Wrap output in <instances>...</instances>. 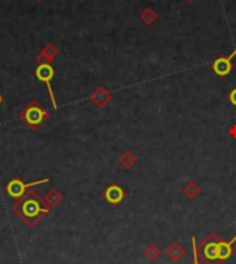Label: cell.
<instances>
[{
  "label": "cell",
  "instance_id": "cell-1",
  "mask_svg": "<svg viewBox=\"0 0 236 264\" xmlns=\"http://www.w3.org/2000/svg\"><path fill=\"white\" fill-rule=\"evenodd\" d=\"M49 205L46 203L44 198H42L35 190H29L24 197L19 198L12 205L14 215L18 216L28 227H36L37 223L43 219L44 216L50 213Z\"/></svg>",
  "mask_w": 236,
  "mask_h": 264
},
{
  "label": "cell",
  "instance_id": "cell-2",
  "mask_svg": "<svg viewBox=\"0 0 236 264\" xmlns=\"http://www.w3.org/2000/svg\"><path fill=\"white\" fill-rule=\"evenodd\" d=\"M236 242V237H234L232 240L225 242L218 238L217 235L210 234L207 237V240L205 242H202L200 246V258L202 262L206 264H220L224 260L231 258V255L234 252L232 245Z\"/></svg>",
  "mask_w": 236,
  "mask_h": 264
},
{
  "label": "cell",
  "instance_id": "cell-3",
  "mask_svg": "<svg viewBox=\"0 0 236 264\" xmlns=\"http://www.w3.org/2000/svg\"><path fill=\"white\" fill-rule=\"evenodd\" d=\"M21 122H24L32 132H37L49 121L50 112L39 101L33 100L18 114Z\"/></svg>",
  "mask_w": 236,
  "mask_h": 264
},
{
  "label": "cell",
  "instance_id": "cell-4",
  "mask_svg": "<svg viewBox=\"0 0 236 264\" xmlns=\"http://www.w3.org/2000/svg\"><path fill=\"white\" fill-rule=\"evenodd\" d=\"M50 181V178H40V180H35L32 183H24L19 177H12L8 183L6 184V192L7 195L12 199H19L22 198L31 190L32 187H36V185H42V184H47Z\"/></svg>",
  "mask_w": 236,
  "mask_h": 264
},
{
  "label": "cell",
  "instance_id": "cell-5",
  "mask_svg": "<svg viewBox=\"0 0 236 264\" xmlns=\"http://www.w3.org/2000/svg\"><path fill=\"white\" fill-rule=\"evenodd\" d=\"M35 76L39 82H42L46 85L47 87V92H49L50 100H51V104H53V108L54 111L58 110V104H57L56 96H54V92H53V87H51V80L54 79L56 76V69L51 64H40L37 65L36 69H35Z\"/></svg>",
  "mask_w": 236,
  "mask_h": 264
},
{
  "label": "cell",
  "instance_id": "cell-6",
  "mask_svg": "<svg viewBox=\"0 0 236 264\" xmlns=\"http://www.w3.org/2000/svg\"><path fill=\"white\" fill-rule=\"evenodd\" d=\"M126 197V192L124 190L116 183H112L106 187V190L104 191V198L105 201L112 206H116L119 203L122 202Z\"/></svg>",
  "mask_w": 236,
  "mask_h": 264
},
{
  "label": "cell",
  "instance_id": "cell-7",
  "mask_svg": "<svg viewBox=\"0 0 236 264\" xmlns=\"http://www.w3.org/2000/svg\"><path fill=\"white\" fill-rule=\"evenodd\" d=\"M236 55V49L231 53L228 57H220L216 61L211 64L213 71L218 75V76H227L232 71V58Z\"/></svg>",
  "mask_w": 236,
  "mask_h": 264
},
{
  "label": "cell",
  "instance_id": "cell-8",
  "mask_svg": "<svg viewBox=\"0 0 236 264\" xmlns=\"http://www.w3.org/2000/svg\"><path fill=\"white\" fill-rule=\"evenodd\" d=\"M90 100L95 107L98 108H105L106 105L111 103L112 94L106 90L104 86H98L90 94Z\"/></svg>",
  "mask_w": 236,
  "mask_h": 264
},
{
  "label": "cell",
  "instance_id": "cell-9",
  "mask_svg": "<svg viewBox=\"0 0 236 264\" xmlns=\"http://www.w3.org/2000/svg\"><path fill=\"white\" fill-rule=\"evenodd\" d=\"M57 55H58V49L54 44L47 43L43 49L40 50L39 55H36L35 61H36L37 65H40V64H51L57 58Z\"/></svg>",
  "mask_w": 236,
  "mask_h": 264
},
{
  "label": "cell",
  "instance_id": "cell-10",
  "mask_svg": "<svg viewBox=\"0 0 236 264\" xmlns=\"http://www.w3.org/2000/svg\"><path fill=\"white\" fill-rule=\"evenodd\" d=\"M62 199H64V195H62L61 192L57 190V188H51V190L47 191V194L44 195V201H46V203L49 205L50 208H56V206H58V205L62 202Z\"/></svg>",
  "mask_w": 236,
  "mask_h": 264
},
{
  "label": "cell",
  "instance_id": "cell-11",
  "mask_svg": "<svg viewBox=\"0 0 236 264\" xmlns=\"http://www.w3.org/2000/svg\"><path fill=\"white\" fill-rule=\"evenodd\" d=\"M137 160H138L137 156L131 152L130 149L124 151L123 154L120 155V158H119V162H120V165L123 166L124 169H131L137 163Z\"/></svg>",
  "mask_w": 236,
  "mask_h": 264
},
{
  "label": "cell",
  "instance_id": "cell-12",
  "mask_svg": "<svg viewBox=\"0 0 236 264\" xmlns=\"http://www.w3.org/2000/svg\"><path fill=\"white\" fill-rule=\"evenodd\" d=\"M166 255H167L168 259H171L174 262H177V260H180V259L185 255V251H184L177 242H174L173 245L170 246L167 251H166Z\"/></svg>",
  "mask_w": 236,
  "mask_h": 264
},
{
  "label": "cell",
  "instance_id": "cell-13",
  "mask_svg": "<svg viewBox=\"0 0 236 264\" xmlns=\"http://www.w3.org/2000/svg\"><path fill=\"white\" fill-rule=\"evenodd\" d=\"M199 187L196 183H193V181H189L188 184L184 187V194H185L186 197L189 198V199H193V198H196L199 195Z\"/></svg>",
  "mask_w": 236,
  "mask_h": 264
},
{
  "label": "cell",
  "instance_id": "cell-14",
  "mask_svg": "<svg viewBox=\"0 0 236 264\" xmlns=\"http://www.w3.org/2000/svg\"><path fill=\"white\" fill-rule=\"evenodd\" d=\"M157 18V15L155 14V11L152 10V8H147V10H144L143 14H141V19L144 21V24L147 25H152Z\"/></svg>",
  "mask_w": 236,
  "mask_h": 264
},
{
  "label": "cell",
  "instance_id": "cell-15",
  "mask_svg": "<svg viewBox=\"0 0 236 264\" xmlns=\"http://www.w3.org/2000/svg\"><path fill=\"white\" fill-rule=\"evenodd\" d=\"M145 255H147V258L151 259V260H155V259L160 255V251H159L155 245H151L148 249L145 251Z\"/></svg>",
  "mask_w": 236,
  "mask_h": 264
},
{
  "label": "cell",
  "instance_id": "cell-16",
  "mask_svg": "<svg viewBox=\"0 0 236 264\" xmlns=\"http://www.w3.org/2000/svg\"><path fill=\"white\" fill-rule=\"evenodd\" d=\"M192 248H193V264H200L199 263L198 246H196V241H195V237H192Z\"/></svg>",
  "mask_w": 236,
  "mask_h": 264
},
{
  "label": "cell",
  "instance_id": "cell-17",
  "mask_svg": "<svg viewBox=\"0 0 236 264\" xmlns=\"http://www.w3.org/2000/svg\"><path fill=\"white\" fill-rule=\"evenodd\" d=\"M228 100H230V103L232 105H235L236 107V87L232 90V92L228 94Z\"/></svg>",
  "mask_w": 236,
  "mask_h": 264
},
{
  "label": "cell",
  "instance_id": "cell-18",
  "mask_svg": "<svg viewBox=\"0 0 236 264\" xmlns=\"http://www.w3.org/2000/svg\"><path fill=\"white\" fill-rule=\"evenodd\" d=\"M228 133H230L232 138H235L236 140V123H234V125H232V128H230Z\"/></svg>",
  "mask_w": 236,
  "mask_h": 264
},
{
  "label": "cell",
  "instance_id": "cell-19",
  "mask_svg": "<svg viewBox=\"0 0 236 264\" xmlns=\"http://www.w3.org/2000/svg\"><path fill=\"white\" fill-rule=\"evenodd\" d=\"M3 101H4V97H3V94L0 93V107H1V104H3Z\"/></svg>",
  "mask_w": 236,
  "mask_h": 264
},
{
  "label": "cell",
  "instance_id": "cell-20",
  "mask_svg": "<svg viewBox=\"0 0 236 264\" xmlns=\"http://www.w3.org/2000/svg\"><path fill=\"white\" fill-rule=\"evenodd\" d=\"M36 1H42V0H36Z\"/></svg>",
  "mask_w": 236,
  "mask_h": 264
},
{
  "label": "cell",
  "instance_id": "cell-21",
  "mask_svg": "<svg viewBox=\"0 0 236 264\" xmlns=\"http://www.w3.org/2000/svg\"><path fill=\"white\" fill-rule=\"evenodd\" d=\"M0 159H1V155H0Z\"/></svg>",
  "mask_w": 236,
  "mask_h": 264
},
{
  "label": "cell",
  "instance_id": "cell-22",
  "mask_svg": "<svg viewBox=\"0 0 236 264\" xmlns=\"http://www.w3.org/2000/svg\"><path fill=\"white\" fill-rule=\"evenodd\" d=\"M188 1H191V0H188Z\"/></svg>",
  "mask_w": 236,
  "mask_h": 264
}]
</instances>
